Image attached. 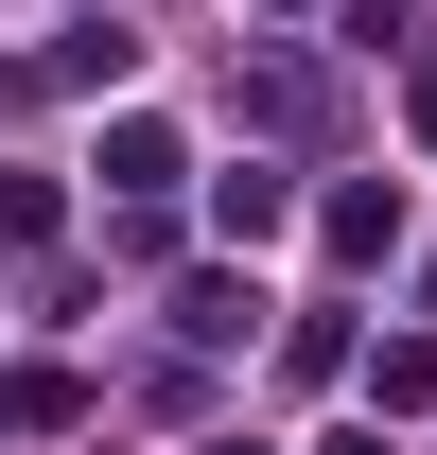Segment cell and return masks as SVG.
<instances>
[{
  "label": "cell",
  "instance_id": "obj_4",
  "mask_svg": "<svg viewBox=\"0 0 437 455\" xmlns=\"http://www.w3.org/2000/svg\"><path fill=\"white\" fill-rule=\"evenodd\" d=\"M420 403H437V333H385L368 350V420H420Z\"/></svg>",
  "mask_w": 437,
  "mask_h": 455
},
{
  "label": "cell",
  "instance_id": "obj_3",
  "mask_svg": "<svg viewBox=\"0 0 437 455\" xmlns=\"http://www.w3.org/2000/svg\"><path fill=\"white\" fill-rule=\"evenodd\" d=\"M280 228H298L280 175H211V245H280Z\"/></svg>",
  "mask_w": 437,
  "mask_h": 455
},
{
  "label": "cell",
  "instance_id": "obj_5",
  "mask_svg": "<svg viewBox=\"0 0 437 455\" xmlns=\"http://www.w3.org/2000/svg\"><path fill=\"white\" fill-rule=\"evenodd\" d=\"M70 420H88L70 368H18V386H0V438H70Z\"/></svg>",
  "mask_w": 437,
  "mask_h": 455
},
{
  "label": "cell",
  "instance_id": "obj_6",
  "mask_svg": "<svg viewBox=\"0 0 437 455\" xmlns=\"http://www.w3.org/2000/svg\"><path fill=\"white\" fill-rule=\"evenodd\" d=\"M175 333H193V350H245V333H263V298H245V281H175Z\"/></svg>",
  "mask_w": 437,
  "mask_h": 455
},
{
  "label": "cell",
  "instance_id": "obj_1",
  "mask_svg": "<svg viewBox=\"0 0 437 455\" xmlns=\"http://www.w3.org/2000/svg\"><path fill=\"white\" fill-rule=\"evenodd\" d=\"M106 193H123V211H158V193H175V123H158V106L106 123Z\"/></svg>",
  "mask_w": 437,
  "mask_h": 455
},
{
  "label": "cell",
  "instance_id": "obj_7",
  "mask_svg": "<svg viewBox=\"0 0 437 455\" xmlns=\"http://www.w3.org/2000/svg\"><path fill=\"white\" fill-rule=\"evenodd\" d=\"M315 455H385V420H332V438H315Z\"/></svg>",
  "mask_w": 437,
  "mask_h": 455
},
{
  "label": "cell",
  "instance_id": "obj_2",
  "mask_svg": "<svg viewBox=\"0 0 437 455\" xmlns=\"http://www.w3.org/2000/svg\"><path fill=\"white\" fill-rule=\"evenodd\" d=\"M402 228H420V211H402V175H350V193H332V263H385Z\"/></svg>",
  "mask_w": 437,
  "mask_h": 455
}]
</instances>
